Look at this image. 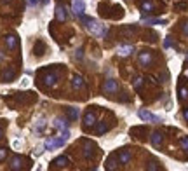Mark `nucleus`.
<instances>
[{
  "mask_svg": "<svg viewBox=\"0 0 188 171\" xmlns=\"http://www.w3.org/2000/svg\"><path fill=\"white\" fill-rule=\"evenodd\" d=\"M4 2H9V0H4Z\"/></svg>",
  "mask_w": 188,
  "mask_h": 171,
  "instance_id": "obj_36",
  "label": "nucleus"
},
{
  "mask_svg": "<svg viewBox=\"0 0 188 171\" xmlns=\"http://www.w3.org/2000/svg\"><path fill=\"white\" fill-rule=\"evenodd\" d=\"M44 127H45V121H44V119H39L37 124H35V131L42 133V131H44Z\"/></svg>",
  "mask_w": 188,
  "mask_h": 171,
  "instance_id": "obj_19",
  "label": "nucleus"
},
{
  "mask_svg": "<svg viewBox=\"0 0 188 171\" xmlns=\"http://www.w3.org/2000/svg\"><path fill=\"white\" fill-rule=\"evenodd\" d=\"M152 54L148 53V51H144V53H140V56H138V61H140L141 66H150V63H152Z\"/></svg>",
  "mask_w": 188,
  "mask_h": 171,
  "instance_id": "obj_5",
  "label": "nucleus"
},
{
  "mask_svg": "<svg viewBox=\"0 0 188 171\" xmlns=\"http://www.w3.org/2000/svg\"><path fill=\"white\" fill-rule=\"evenodd\" d=\"M80 21L85 25V28L89 30V33H92V35H98V37H105L106 35V28L101 25L99 21H96V19L92 18H87V16H80Z\"/></svg>",
  "mask_w": 188,
  "mask_h": 171,
  "instance_id": "obj_1",
  "label": "nucleus"
},
{
  "mask_svg": "<svg viewBox=\"0 0 188 171\" xmlns=\"http://www.w3.org/2000/svg\"><path fill=\"white\" fill-rule=\"evenodd\" d=\"M42 2H44V4H47V2H49V0H42Z\"/></svg>",
  "mask_w": 188,
  "mask_h": 171,
  "instance_id": "obj_35",
  "label": "nucleus"
},
{
  "mask_svg": "<svg viewBox=\"0 0 188 171\" xmlns=\"http://www.w3.org/2000/svg\"><path fill=\"white\" fill-rule=\"evenodd\" d=\"M63 145H65V140H63V138H47L44 147L47 150H54V149H57V147H63Z\"/></svg>",
  "mask_w": 188,
  "mask_h": 171,
  "instance_id": "obj_3",
  "label": "nucleus"
},
{
  "mask_svg": "<svg viewBox=\"0 0 188 171\" xmlns=\"http://www.w3.org/2000/svg\"><path fill=\"white\" fill-rule=\"evenodd\" d=\"M66 162H68V159H66L65 155H61V157H57L56 161H54V164L59 166V168H63V166H66Z\"/></svg>",
  "mask_w": 188,
  "mask_h": 171,
  "instance_id": "obj_21",
  "label": "nucleus"
},
{
  "mask_svg": "<svg viewBox=\"0 0 188 171\" xmlns=\"http://www.w3.org/2000/svg\"><path fill=\"white\" fill-rule=\"evenodd\" d=\"M153 7H155V5H153L152 2H143V4H141V11H143V12H152Z\"/></svg>",
  "mask_w": 188,
  "mask_h": 171,
  "instance_id": "obj_18",
  "label": "nucleus"
},
{
  "mask_svg": "<svg viewBox=\"0 0 188 171\" xmlns=\"http://www.w3.org/2000/svg\"><path fill=\"white\" fill-rule=\"evenodd\" d=\"M144 23H146V25H153V26H155V25H166V19H155V18H152V19H143Z\"/></svg>",
  "mask_w": 188,
  "mask_h": 171,
  "instance_id": "obj_17",
  "label": "nucleus"
},
{
  "mask_svg": "<svg viewBox=\"0 0 188 171\" xmlns=\"http://www.w3.org/2000/svg\"><path fill=\"white\" fill-rule=\"evenodd\" d=\"M179 98H181V100H186L188 98V89L186 88H179Z\"/></svg>",
  "mask_w": 188,
  "mask_h": 171,
  "instance_id": "obj_24",
  "label": "nucleus"
},
{
  "mask_svg": "<svg viewBox=\"0 0 188 171\" xmlns=\"http://www.w3.org/2000/svg\"><path fill=\"white\" fill-rule=\"evenodd\" d=\"M141 86H143V79L138 77V79L134 80V89H141Z\"/></svg>",
  "mask_w": 188,
  "mask_h": 171,
  "instance_id": "obj_27",
  "label": "nucleus"
},
{
  "mask_svg": "<svg viewBox=\"0 0 188 171\" xmlns=\"http://www.w3.org/2000/svg\"><path fill=\"white\" fill-rule=\"evenodd\" d=\"M179 143H181V147H183V150H188V136H183Z\"/></svg>",
  "mask_w": 188,
  "mask_h": 171,
  "instance_id": "obj_26",
  "label": "nucleus"
},
{
  "mask_svg": "<svg viewBox=\"0 0 188 171\" xmlns=\"http://www.w3.org/2000/svg\"><path fill=\"white\" fill-rule=\"evenodd\" d=\"M185 119H186V121H188V108L185 110Z\"/></svg>",
  "mask_w": 188,
  "mask_h": 171,
  "instance_id": "obj_32",
  "label": "nucleus"
},
{
  "mask_svg": "<svg viewBox=\"0 0 188 171\" xmlns=\"http://www.w3.org/2000/svg\"><path fill=\"white\" fill-rule=\"evenodd\" d=\"M56 80H57V74H49V75H45L44 77V82H45V86H54L56 84Z\"/></svg>",
  "mask_w": 188,
  "mask_h": 171,
  "instance_id": "obj_11",
  "label": "nucleus"
},
{
  "mask_svg": "<svg viewBox=\"0 0 188 171\" xmlns=\"http://www.w3.org/2000/svg\"><path fill=\"white\" fill-rule=\"evenodd\" d=\"M2 136H4V129H2V127H0V138H2Z\"/></svg>",
  "mask_w": 188,
  "mask_h": 171,
  "instance_id": "obj_34",
  "label": "nucleus"
},
{
  "mask_svg": "<svg viewBox=\"0 0 188 171\" xmlns=\"http://www.w3.org/2000/svg\"><path fill=\"white\" fill-rule=\"evenodd\" d=\"M80 88H85V82H84L82 77H73V89H80Z\"/></svg>",
  "mask_w": 188,
  "mask_h": 171,
  "instance_id": "obj_14",
  "label": "nucleus"
},
{
  "mask_svg": "<svg viewBox=\"0 0 188 171\" xmlns=\"http://www.w3.org/2000/svg\"><path fill=\"white\" fill-rule=\"evenodd\" d=\"M183 33H185V35L188 37V21H186V23H185V25H183Z\"/></svg>",
  "mask_w": 188,
  "mask_h": 171,
  "instance_id": "obj_31",
  "label": "nucleus"
},
{
  "mask_svg": "<svg viewBox=\"0 0 188 171\" xmlns=\"http://www.w3.org/2000/svg\"><path fill=\"white\" fill-rule=\"evenodd\" d=\"M106 129H108V124H106V122H99V124H98V127H96V133H98V135H103Z\"/></svg>",
  "mask_w": 188,
  "mask_h": 171,
  "instance_id": "obj_20",
  "label": "nucleus"
},
{
  "mask_svg": "<svg viewBox=\"0 0 188 171\" xmlns=\"http://www.w3.org/2000/svg\"><path fill=\"white\" fill-rule=\"evenodd\" d=\"M84 11H85V4H84V0H73V12L77 16H82Z\"/></svg>",
  "mask_w": 188,
  "mask_h": 171,
  "instance_id": "obj_6",
  "label": "nucleus"
},
{
  "mask_svg": "<svg viewBox=\"0 0 188 171\" xmlns=\"http://www.w3.org/2000/svg\"><path fill=\"white\" fill-rule=\"evenodd\" d=\"M138 115H140L141 121H146V122H158V121H160L158 115L152 114V112H148V110H144V108H141L140 112H138Z\"/></svg>",
  "mask_w": 188,
  "mask_h": 171,
  "instance_id": "obj_2",
  "label": "nucleus"
},
{
  "mask_svg": "<svg viewBox=\"0 0 188 171\" xmlns=\"http://www.w3.org/2000/svg\"><path fill=\"white\" fill-rule=\"evenodd\" d=\"M164 47H172V40H171V37H167V39H166V42H164Z\"/></svg>",
  "mask_w": 188,
  "mask_h": 171,
  "instance_id": "obj_29",
  "label": "nucleus"
},
{
  "mask_svg": "<svg viewBox=\"0 0 188 171\" xmlns=\"http://www.w3.org/2000/svg\"><path fill=\"white\" fill-rule=\"evenodd\" d=\"M54 126L57 127V129H61V131H65V129H68V124H66V121L65 119H56V122H54Z\"/></svg>",
  "mask_w": 188,
  "mask_h": 171,
  "instance_id": "obj_16",
  "label": "nucleus"
},
{
  "mask_svg": "<svg viewBox=\"0 0 188 171\" xmlns=\"http://www.w3.org/2000/svg\"><path fill=\"white\" fill-rule=\"evenodd\" d=\"M134 53V47L132 45H120L118 47V54L120 56H129V54H132Z\"/></svg>",
  "mask_w": 188,
  "mask_h": 171,
  "instance_id": "obj_10",
  "label": "nucleus"
},
{
  "mask_svg": "<svg viewBox=\"0 0 188 171\" xmlns=\"http://www.w3.org/2000/svg\"><path fill=\"white\" fill-rule=\"evenodd\" d=\"M160 143H162V135L160 133H153L152 135V145L153 147H160Z\"/></svg>",
  "mask_w": 188,
  "mask_h": 171,
  "instance_id": "obj_15",
  "label": "nucleus"
},
{
  "mask_svg": "<svg viewBox=\"0 0 188 171\" xmlns=\"http://www.w3.org/2000/svg\"><path fill=\"white\" fill-rule=\"evenodd\" d=\"M11 168H12V169H19V168H21V159H19V157H14L12 162H11Z\"/></svg>",
  "mask_w": 188,
  "mask_h": 171,
  "instance_id": "obj_23",
  "label": "nucleus"
},
{
  "mask_svg": "<svg viewBox=\"0 0 188 171\" xmlns=\"http://www.w3.org/2000/svg\"><path fill=\"white\" fill-rule=\"evenodd\" d=\"M186 58H188V53H186Z\"/></svg>",
  "mask_w": 188,
  "mask_h": 171,
  "instance_id": "obj_37",
  "label": "nucleus"
},
{
  "mask_svg": "<svg viewBox=\"0 0 188 171\" xmlns=\"http://www.w3.org/2000/svg\"><path fill=\"white\" fill-rule=\"evenodd\" d=\"M94 121H96V117H94V112H91V110H89L87 114L84 115V124H85V127H91L92 124H94Z\"/></svg>",
  "mask_w": 188,
  "mask_h": 171,
  "instance_id": "obj_8",
  "label": "nucleus"
},
{
  "mask_svg": "<svg viewBox=\"0 0 188 171\" xmlns=\"http://www.w3.org/2000/svg\"><path fill=\"white\" fill-rule=\"evenodd\" d=\"M117 91H118V84H117V80L108 79L105 84H103V93H105V94H112V93H117Z\"/></svg>",
  "mask_w": 188,
  "mask_h": 171,
  "instance_id": "obj_4",
  "label": "nucleus"
},
{
  "mask_svg": "<svg viewBox=\"0 0 188 171\" xmlns=\"http://www.w3.org/2000/svg\"><path fill=\"white\" fill-rule=\"evenodd\" d=\"M118 161H120V164H127V162L131 161V152L129 150H122L120 155H118Z\"/></svg>",
  "mask_w": 188,
  "mask_h": 171,
  "instance_id": "obj_12",
  "label": "nucleus"
},
{
  "mask_svg": "<svg viewBox=\"0 0 188 171\" xmlns=\"http://www.w3.org/2000/svg\"><path fill=\"white\" fill-rule=\"evenodd\" d=\"M11 79H14V72L12 70H5L4 72V80H11Z\"/></svg>",
  "mask_w": 188,
  "mask_h": 171,
  "instance_id": "obj_25",
  "label": "nucleus"
},
{
  "mask_svg": "<svg viewBox=\"0 0 188 171\" xmlns=\"http://www.w3.org/2000/svg\"><path fill=\"white\" fill-rule=\"evenodd\" d=\"M5 44H7V47H9V49H16V47H18V39H16L14 35H9L7 39H5Z\"/></svg>",
  "mask_w": 188,
  "mask_h": 171,
  "instance_id": "obj_13",
  "label": "nucleus"
},
{
  "mask_svg": "<svg viewBox=\"0 0 188 171\" xmlns=\"http://www.w3.org/2000/svg\"><path fill=\"white\" fill-rule=\"evenodd\" d=\"M66 18H68L66 9L63 7V5H57V7H56V19H57V21H66Z\"/></svg>",
  "mask_w": 188,
  "mask_h": 171,
  "instance_id": "obj_7",
  "label": "nucleus"
},
{
  "mask_svg": "<svg viewBox=\"0 0 188 171\" xmlns=\"http://www.w3.org/2000/svg\"><path fill=\"white\" fill-rule=\"evenodd\" d=\"M92 154H94V145L91 141H85V149H84V157L85 159H91Z\"/></svg>",
  "mask_w": 188,
  "mask_h": 171,
  "instance_id": "obj_9",
  "label": "nucleus"
},
{
  "mask_svg": "<svg viewBox=\"0 0 188 171\" xmlns=\"http://www.w3.org/2000/svg\"><path fill=\"white\" fill-rule=\"evenodd\" d=\"M79 117V110L77 108H70V119H77Z\"/></svg>",
  "mask_w": 188,
  "mask_h": 171,
  "instance_id": "obj_28",
  "label": "nucleus"
},
{
  "mask_svg": "<svg viewBox=\"0 0 188 171\" xmlns=\"http://www.w3.org/2000/svg\"><path fill=\"white\" fill-rule=\"evenodd\" d=\"M5 155H7V150H5V149H0V161H4Z\"/></svg>",
  "mask_w": 188,
  "mask_h": 171,
  "instance_id": "obj_30",
  "label": "nucleus"
},
{
  "mask_svg": "<svg viewBox=\"0 0 188 171\" xmlns=\"http://www.w3.org/2000/svg\"><path fill=\"white\" fill-rule=\"evenodd\" d=\"M37 2H39V0H30V4H31V5H35Z\"/></svg>",
  "mask_w": 188,
  "mask_h": 171,
  "instance_id": "obj_33",
  "label": "nucleus"
},
{
  "mask_svg": "<svg viewBox=\"0 0 188 171\" xmlns=\"http://www.w3.org/2000/svg\"><path fill=\"white\" fill-rule=\"evenodd\" d=\"M106 169H117V162H115L113 157H110L106 161Z\"/></svg>",
  "mask_w": 188,
  "mask_h": 171,
  "instance_id": "obj_22",
  "label": "nucleus"
}]
</instances>
